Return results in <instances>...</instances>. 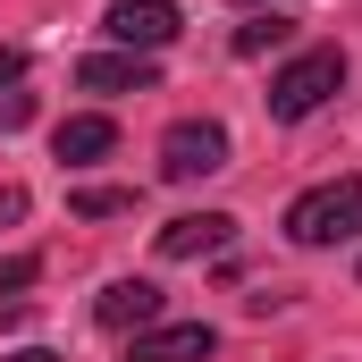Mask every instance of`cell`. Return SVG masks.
Returning a JSON list of instances; mask_svg holds the SVG:
<instances>
[{
  "label": "cell",
  "mask_w": 362,
  "mask_h": 362,
  "mask_svg": "<svg viewBox=\"0 0 362 362\" xmlns=\"http://www.w3.org/2000/svg\"><path fill=\"white\" fill-rule=\"evenodd\" d=\"M211 169H228V127L219 118H177L160 135V177L194 185V177H211Z\"/></svg>",
  "instance_id": "obj_3"
},
{
  "label": "cell",
  "mask_w": 362,
  "mask_h": 362,
  "mask_svg": "<svg viewBox=\"0 0 362 362\" xmlns=\"http://www.w3.org/2000/svg\"><path fill=\"white\" fill-rule=\"evenodd\" d=\"M228 236H236V219H228V211H177L152 245H160V262H202V253H219Z\"/></svg>",
  "instance_id": "obj_7"
},
{
  "label": "cell",
  "mask_w": 362,
  "mask_h": 362,
  "mask_svg": "<svg viewBox=\"0 0 362 362\" xmlns=\"http://www.w3.org/2000/svg\"><path fill=\"white\" fill-rule=\"evenodd\" d=\"M25 219V185H0V228H17Z\"/></svg>",
  "instance_id": "obj_13"
},
{
  "label": "cell",
  "mask_w": 362,
  "mask_h": 362,
  "mask_svg": "<svg viewBox=\"0 0 362 362\" xmlns=\"http://www.w3.org/2000/svg\"><path fill=\"white\" fill-rule=\"evenodd\" d=\"M211 354H219V329L211 320H152L127 346V362H211Z\"/></svg>",
  "instance_id": "obj_5"
},
{
  "label": "cell",
  "mask_w": 362,
  "mask_h": 362,
  "mask_svg": "<svg viewBox=\"0 0 362 362\" xmlns=\"http://www.w3.org/2000/svg\"><path fill=\"white\" fill-rule=\"evenodd\" d=\"M17 76H25V51H8V42H0V93L17 85Z\"/></svg>",
  "instance_id": "obj_14"
},
{
  "label": "cell",
  "mask_w": 362,
  "mask_h": 362,
  "mask_svg": "<svg viewBox=\"0 0 362 362\" xmlns=\"http://www.w3.org/2000/svg\"><path fill=\"white\" fill-rule=\"evenodd\" d=\"M42 278V253H8L0 262V295H17V286H34Z\"/></svg>",
  "instance_id": "obj_12"
},
{
  "label": "cell",
  "mask_w": 362,
  "mask_h": 362,
  "mask_svg": "<svg viewBox=\"0 0 362 362\" xmlns=\"http://www.w3.org/2000/svg\"><path fill=\"white\" fill-rule=\"evenodd\" d=\"M236 8H262V0H236ZM270 8H278V0H270Z\"/></svg>",
  "instance_id": "obj_16"
},
{
  "label": "cell",
  "mask_w": 362,
  "mask_h": 362,
  "mask_svg": "<svg viewBox=\"0 0 362 362\" xmlns=\"http://www.w3.org/2000/svg\"><path fill=\"white\" fill-rule=\"evenodd\" d=\"M337 85H346V51H337V42L295 51V59L270 76V118H286V127H295V118H312V110H320Z\"/></svg>",
  "instance_id": "obj_2"
},
{
  "label": "cell",
  "mask_w": 362,
  "mask_h": 362,
  "mask_svg": "<svg viewBox=\"0 0 362 362\" xmlns=\"http://www.w3.org/2000/svg\"><path fill=\"white\" fill-rule=\"evenodd\" d=\"M93 320H101L110 337H135V329L160 320V286H152V278H110V286L93 295Z\"/></svg>",
  "instance_id": "obj_6"
},
{
  "label": "cell",
  "mask_w": 362,
  "mask_h": 362,
  "mask_svg": "<svg viewBox=\"0 0 362 362\" xmlns=\"http://www.w3.org/2000/svg\"><path fill=\"white\" fill-rule=\"evenodd\" d=\"M0 362H59V354H42V346H17V354H0Z\"/></svg>",
  "instance_id": "obj_15"
},
{
  "label": "cell",
  "mask_w": 362,
  "mask_h": 362,
  "mask_svg": "<svg viewBox=\"0 0 362 362\" xmlns=\"http://www.w3.org/2000/svg\"><path fill=\"white\" fill-rule=\"evenodd\" d=\"M101 25H110V42H118V51H144V59H152V51H169V42L185 34L177 0H110V17H101Z\"/></svg>",
  "instance_id": "obj_4"
},
{
  "label": "cell",
  "mask_w": 362,
  "mask_h": 362,
  "mask_svg": "<svg viewBox=\"0 0 362 362\" xmlns=\"http://www.w3.org/2000/svg\"><path fill=\"white\" fill-rule=\"evenodd\" d=\"M278 42H295V17H286V8L245 17V25H236V59H262V51H278Z\"/></svg>",
  "instance_id": "obj_10"
},
{
  "label": "cell",
  "mask_w": 362,
  "mask_h": 362,
  "mask_svg": "<svg viewBox=\"0 0 362 362\" xmlns=\"http://www.w3.org/2000/svg\"><path fill=\"white\" fill-rule=\"evenodd\" d=\"M118 211H135L127 185H76V219H118Z\"/></svg>",
  "instance_id": "obj_11"
},
{
  "label": "cell",
  "mask_w": 362,
  "mask_h": 362,
  "mask_svg": "<svg viewBox=\"0 0 362 362\" xmlns=\"http://www.w3.org/2000/svg\"><path fill=\"white\" fill-rule=\"evenodd\" d=\"M362 228V177H329L286 202V245H337Z\"/></svg>",
  "instance_id": "obj_1"
},
{
  "label": "cell",
  "mask_w": 362,
  "mask_h": 362,
  "mask_svg": "<svg viewBox=\"0 0 362 362\" xmlns=\"http://www.w3.org/2000/svg\"><path fill=\"white\" fill-rule=\"evenodd\" d=\"M76 85L85 93H152L160 68H152L144 51H93V59H76Z\"/></svg>",
  "instance_id": "obj_8"
},
{
  "label": "cell",
  "mask_w": 362,
  "mask_h": 362,
  "mask_svg": "<svg viewBox=\"0 0 362 362\" xmlns=\"http://www.w3.org/2000/svg\"><path fill=\"white\" fill-rule=\"evenodd\" d=\"M51 152H59L68 169H85V160H101V152H118V118H101V110H85V118H59Z\"/></svg>",
  "instance_id": "obj_9"
}]
</instances>
